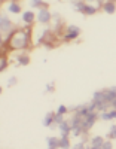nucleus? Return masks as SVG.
<instances>
[{
    "mask_svg": "<svg viewBox=\"0 0 116 149\" xmlns=\"http://www.w3.org/2000/svg\"><path fill=\"white\" fill-rule=\"evenodd\" d=\"M9 49L12 51H21V49H27L30 43V27L27 26L24 30H12L8 34L6 39Z\"/></svg>",
    "mask_w": 116,
    "mask_h": 149,
    "instance_id": "f257e3e1",
    "label": "nucleus"
},
{
    "mask_svg": "<svg viewBox=\"0 0 116 149\" xmlns=\"http://www.w3.org/2000/svg\"><path fill=\"white\" fill-rule=\"evenodd\" d=\"M98 119V112H91V113H88L83 121H82V128H83V133H88L89 130H91L94 127V124L97 122Z\"/></svg>",
    "mask_w": 116,
    "mask_h": 149,
    "instance_id": "f03ea898",
    "label": "nucleus"
},
{
    "mask_svg": "<svg viewBox=\"0 0 116 149\" xmlns=\"http://www.w3.org/2000/svg\"><path fill=\"white\" fill-rule=\"evenodd\" d=\"M81 34V29L77 26H67L66 27V33L63 34V40L64 42H72L74 39H77Z\"/></svg>",
    "mask_w": 116,
    "mask_h": 149,
    "instance_id": "7ed1b4c3",
    "label": "nucleus"
},
{
    "mask_svg": "<svg viewBox=\"0 0 116 149\" xmlns=\"http://www.w3.org/2000/svg\"><path fill=\"white\" fill-rule=\"evenodd\" d=\"M36 19L40 22V24H49L51 22V19H52V14L49 12L48 6L39 9V12L36 14Z\"/></svg>",
    "mask_w": 116,
    "mask_h": 149,
    "instance_id": "20e7f679",
    "label": "nucleus"
},
{
    "mask_svg": "<svg viewBox=\"0 0 116 149\" xmlns=\"http://www.w3.org/2000/svg\"><path fill=\"white\" fill-rule=\"evenodd\" d=\"M12 27H14V24H12V21L5 17V15H0V31L2 33H10L12 31Z\"/></svg>",
    "mask_w": 116,
    "mask_h": 149,
    "instance_id": "39448f33",
    "label": "nucleus"
},
{
    "mask_svg": "<svg viewBox=\"0 0 116 149\" xmlns=\"http://www.w3.org/2000/svg\"><path fill=\"white\" fill-rule=\"evenodd\" d=\"M101 9L106 12V14L112 15L116 12V2H112V0H104V3L101 5Z\"/></svg>",
    "mask_w": 116,
    "mask_h": 149,
    "instance_id": "423d86ee",
    "label": "nucleus"
},
{
    "mask_svg": "<svg viewBox=\"0 0 116 149\" xmlns=\"http://www.w3.org/2000/svg\"><path fill=\"white\" fill-rule=\"evenodd\" d=\"M22 21L27 24V26H31V24L36 21V14L33 10H25L22 14Z\"/></svg>",
    "mask_w": 116,
    "mask_h": 149,
    "instance_id": "0eeeda50",
    "label": "nucleus"
},
{
    "mask_svg": "<svg viewBox=\"0 0 116 149\" xmlns=\"http://www.w3.org/2000/svg\"><path fill=\"white\" fill-rule=\"evenodd\" d=\"M58 128H60V133H61V136H69L70 133H72V125H70V121H63L60 125H58Z\"/></svg>",
    "mask_w": 116,
    "mask_h": 149,
    "instance_id": "6e6552de",
    "label": "nucleus"
},
{
    "mask_svg": "<svg viewBox=\"0 0 116 149\" xmlns=\"http://www.w3.org/2000/svg\"><path fill=\"white\" fill-rule=\"evenodd\" d=\"M8 10L10 14H21V5L17 2V0H10L8 5Z\"/></svg>",
    "mask_w": 116,
    "mask_h": 149,
    "instance_id": "1a4fd4ad",
    "label": "nucleus"
},
{
    "mask_svg": "<svg viewBox=\"0 0 116 149\" xmlns=\"http://www.w3.org/2000/svg\"><path fill=\"white\" fill-rule=\"evenodd\" d=\"M97 12H98V8H97V6H92V5H88V3H86L81 14H83V15H86V17H91V15H95Z\"/></svg>",
    "mask_w": 116,
    "mask_h": 149,
    "instance_id": "9d476101",
    "label": "nucleus"
},
{
    "mask_svg": "<svg viewBox=\"0 0 116 149\" xmlns=\"http://www.w3.org/2000/svg\"><path fill=\"white\" fill-rule=\"evenodd\" d=\"M101 119H103V121H112V119H116V109L101 112Z\"/></svg>",
    "mask_w": 116,
    "mask_h": 149,
    "instance_id": "9b49d317",
    "label": "nucleus"
},
{
    "mask_svg": "<svg viewBox=\"0 0 116 149\" xmlns=\"http://www.w3.org/2000/svg\"><path fill=\"white\" fill-rule=\"evenodd\" d=\"M46 143H48V148H52V149H58L60 148V139L55 137V136L46 137Z\"/></svg>",
    "mask_w": 116,
    "mask_h": 149,
    "instance_id": "f8f14e48",
    "label": "nucleus"
},
{
    "mask_svg": "<svg viewBox=\"0 0 116 149\" xmlns=\"http://www.w3.org/2000/svg\"><path fill=\"white\" fill-rule=\"evenodd\" d=\"M54 115L55 112H49V113H46V116L43 118V127H52L54 125Z\"/></svg>",
    "mask_w": 116,
    "mask_h": 149,
    "instance_id": "ddd939ff",
    "label": "nucleus"
},
{
    "mask_svg": "<svg viewBox=\"0 0 116 149\" xmlns=\"http://www.w3.org/2000/svg\"><path fill=\"white\" fill-rule=\"evenodd\" d=\"M60 148L61 149H72L69 136H61V137H60Z\"/></svg>",
    "mask_w": 116,
    "mask_h": 149,
    "instance_id": "4468645a",
    "label": "nucleus"
},
{
    "mask_svg": "<svg viewBox=\"0 0 116 149\" xmlns=\"http://www.w3.org/2000/svg\"><path fill=\"white\" fill-rule=\"evenodd\" d=\"M103 143H104V137H103V136H94V137H91V146L101 148Z\"/></svg>",
    "mask_w": 116,
    "mask_h": 149,
    "instance_id": "2eb2a0df",
    "label": "nucleus"
},
{
    "mask_svg": "<svg viewBox=\"0 0 116 149\" xmlns=\"http://www.w3.org/2000/svg\"><path fill=\"white\" fill-rule=\"evenodd\" d=\"M72 5H73V9H74V10H77V12H82L86 3L83 2V0H74V2H73Z\"/></svg>",
    "mask_w": 116,
    "mask_h": 149,
    "instance_id": "dca6fc26",
    "label": "nucleus"
},
{
    "mask_svg": "<svg viewBox=\"0 0 116 149\" xmlns=\"http://www.w3.org/2000/svg\"><path fill=\"white\" fill-rule=\"evenodd\" d=\"M30 63V57L27 55V54H21L19 57H18V64H21V66H27Z\"/></svg>",
    "mask_w": 116,
    "mask_h": 149,
    "instance_id": "f3484780",
    "label": "nucleus"
},
{
    "mask_svg": "<svg viewBox=\"0 0 116 149\" xmlns=\"http://www.w3.org/2000/svg\"><path fill=\"white\" fill-rule=\"evenodd\" d=\"M30 5H31V8H46L43 0H31Z\"/></svg>",
    "mask_w": 116,
    "mask_h": 149,
    "instance_id": "a211bd4d",
    "label": "nucleus"
},
{
    "mask_svg": "<svg viewBox=\"0 0 116 149\" xmlns=\"http://www.w3.org/2000/svg\"><path fill=\"white\" fill-rule=\"evenodd\" d=\"M107 139H109V140L116 139V125H115V124L110 127V130H109V133H107Z\"/></svg>",
    "mask_w": 116,
    "mask_h": 149,
    "instance_id": "6ab92c4d",
    "label": "nucleus"
},
{
    "mask_svg": "<svg viewBox=\"0 0 116 149\" xmlns=\"http://www.w3.org/2000/svg\"><path fill=\"white\" fill-rule=\"evenodd\" d=\"M63 121H66V119H64V115H60V113H57V112H55V115H54V124H55V125H60Z\"/></svg>",
    "mask_w": 116,
    "mask_h": 149,
    "instance_id": "aec40b11",
    "label": "nucleus"
},
{
    "mask_svg": "<svg viewBox=\"0 0 116 149\" xmlns=\"http://www.w3.org/2000/svg\"><path fill=\"white\" fill-rule=\"evenodd\" d=\"M67 112H69V107L66 104H60L58 109H57V113H60V115H66Z\"/></svg>",
    "mask_w": 116,
    "mask_h": 149,
    "instance_id": "412c9836",
    "label": "nucleus"
},
{
    "mask_svg": "<svg viewBox=\"0 0 116 149\" xmlns=\"http://www.w3.org/2000/svg\"><path fill=\"white\" fill-rule=\"evenodd\" d=\"M101 149H113V145H112V142L107 139V140H104V143L101 145Z\"/></svg>",
    "mask_w": 116,
    "mask_h": 149,
    "instance_id": "4be33fe9",
    "label": "nucleus"
},
{
    "mask_svg": "<svg viewBox=\"0 0 116 149\" xmlns=\"http://www.w3.org/2000/svg\"><path fill=\"white\" fill-rule=\"evenodd\" d=\"M17 82H18V79H17L15 76H10V78L8 79V86H15Z\"/></svg>",
    "mask_w": 116,
    "mask_h": 149,
    "instance_id": "5701e85b",
    "label": "nucleus"
},
{
    "mask_svg": "<svg viewBox=\"0 0 116 149\" xmlns=\"http://www.w3.org/2000/svg\"><path fill=\"white\" fill-rule=\"evenodd\" d=\"M6 66H8L6 58H0V72H3V70L6 69Z\"/></svg>",
    "mask_w": 116,
    "mask_h": 149,
    "instance_id": "b1692460",
    "label": "nucleus"
},
{
    "mask_svg": "<svg viewBox=\"0 0 116 149\" xmlns=\"http://www.w3.org/2000/svg\"><path fill=\"white\" fill-rule=\"evenodd\" d=\"M72 149H85V143L81 142V143H76L74 146H72Z\"/></svg>",
    "mask_w": 116,
    "mask_h": 149,
    "instance_id": "393cba45",
    "label": "nucleus"
},
{
    "mask_svg": "<svg viewBox=\"0 0 116 149\" xmlns=\"http://www.w3.org/2000/svg\"><path fill=\"white\" fill-rule=\"evenodd\" d=\"M46 91H49V93L54 91V85H52V84H48V85H46Z\"/></svg>",
    "mask_w": 116,
    "mask_h": 149,
    "instance_id": "a878e982",
    "label": "nucleus"
},
{
    "mask_svg": "<svg viewBox=\"0 0 116 149\" xmlns=\"http://www.w3.org/2000/svg\"><path fill=\"white\" fill-rule=\"evenodd\" d=\"M5 43V39H3V34H2V31H0V46H2Z\"/></svg>",
    "mask_w": 116,
    "mask_h": 149,
    "instance_id": "bb28decb",
    "label": "nucleus"
},
{
    "mask_svg": "<svg viewBox=\"0 0 116 149\" xmlns=\"http://www.w3.org/2000/svg\"><path fill=\"white\" fill-rule=\"evenodd\" d=\"M110 107H113V109H116V98L112 102V104H110Z\"/></svg>",
    "mask_w": 116,
    "mask_h": 149,
    "instance_id": "cd10ccee",
    "label": "nucleus"
},
{
    "mask_svg": "<svg viewBox=\"0 0 116 149\" xmlns=\"http://www.w3.org/2000/svg\"><path fill=\"white\" fill-rule=\"evenodd\" d=\"M112 2H116V0H112ZM98 3H100V8H101V5L104 3V2H103V0H98Z\"/></svg>",
    "mask_w": 116,
    "mask_h": 149,
    "instance_id": "c85d7f7f",
    "label": "nucleus"
},
{
    "mask_svg": "<svg viewBox=\"0 0 116 149\" xmlns=\"http://www.w3.org/2000/svg\"><path fill=\"white\" fill-rule=\"evenodd\" d=\"M91 149H101V148H98V146H91Z\"/></svg>",
    "mask_w": 116,
    "mask_h": 149,
    "instance_id": "c756f323",
    "label": "nucleus"
},
{
    "mask_svg": "<svg viewBox=\"0 0 116 149\" xmlns=\"http://www.w3.org/2000/svg\"><path fill=\"white\" fill-rule=\"evenodd\" d=\"M85 149H91V146H85Z\"/></svg>",
    "mask_w": 116,
    "mask_h": 149,
    "instance_id": "7c9ffc66",
    "label": "nucleus"
},
{
    "mask_svg": "<svg viewBox=\"0 0 116 149\" xmlns=\"http://www.w3.org/2000/svg\"><path fill=\"white\" fill-rule=\"evenodd\" d=\"M2 91H3V88H2V86H0V94H2Z\"/></svg>",
    "mask_w": 116,
    "mask_h": 149,
    "instance_id": "2f4dec72",
    "label": "nucleus"
},
{
    "mask_svg": "<svg viewBox=\"0 0 116 149\" xmlns=\"http://www.w3.org/2000/svg\"><path fill=\"white\" fill-rule=\"evenodd\" d=\"M46 149H52V148H46Z\"/></svg>",
    "mask_w": 116,
    "mask_h": 149,
    "instance_id": "473e14b6",
    "label": "nucleus"
},
{
    "mask_svg": "<svg viewBox=\"0 0 116 149\" xmlns=\"http://www.w3.org/2000/svg\"><path fill=\"white\" fill-rule=\"evenodd\" d=\"M89 2H92V0H89Z\"/></svg>",
    "mask_w": 116,
    "mask_h": 149,
    "instance_id": "72a5a7b5",
    "label": "nucleus"
},
{
    "mask_svg": "<svg viewBox=\"0 0 116 149\" xmlns=\"http://www.w3.org/2000/svg\"><path fill=\"white\" fill-rule=\"evenodd\" d=\"M0 2H3V0H0Z\"/></svg>",
    "mask_w": 116,
    "mask_h": 149,
    "instance_id": "f704fd0d",
    "label": "nucleus"
}]
</instances>
